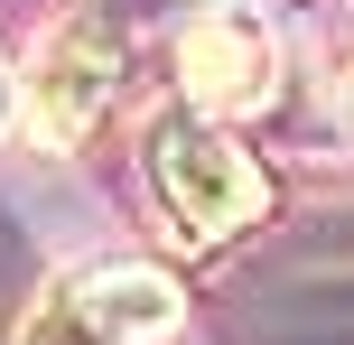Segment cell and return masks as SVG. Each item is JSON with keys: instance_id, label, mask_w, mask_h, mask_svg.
I'll list each match as a JSON object with an SVG mask.
<instances>
[{"instance_id": "7a4b0ae2", "label": "cell", "mask_w": 354, "mask_h": 345, "mask_svg": "<svg viewBox=\"0 0 354 345\" xmlns=\"http://www.w3.org/2000/svg\"><path fill=\"white\" fill-rule=\"evenodd\" d=\"M177 317H187V299H177L168 271H149V261H84L28 308L19 345H159Z\"/></svg>"}, {"instance_id": "277c9868", "label": "cell", "mask_w": 354, "mask_h": 345, "mask_svg": "<svg viewBox=\"0 0 354 345\" xmlns=\"http://www.w3.org/2000/svg\"><path fill=\"white\" fill-rule=\"evenodd\" d=\"M177 75H187V103L214 112V122L261 112L270 93H280V37H270L261 10L214 0V10H196L187 37H177Z\"/></svg>"}, {"instance_id": "3957f363", "label": "cell", "mask_w": 354, "mask_h": 345, "mask_svg": "<svg viewBox=\"0 0 354 345\" xmlns=\"http://www.w3.org/2000/svg\"><path fill=\"white\" fill-rule=\"evenodd\" d=\"M112 84H122V37L103 19H56L37 37L28 75H19V112H28V131L47 149H75L112 112Z\"/></svg>"}, {"instance_id": "6da1fadb", "label": "cell", "mask_w": 354, "mask_h": 345, "mask_svg": "<svg viewBox=\"0 0 354 345\" xmlns=\"http://www.w3.org/2000/svg\"><path fill=\"white\" fill-rule=\"evenodd\" d=\"M140 168H149V196H159V215L177 224V243H233V234H252V224L270 215V178H261V159H252L243 140H233L214 112H159L149 122V149H140Z\"/></svg>"}]
</instances>
